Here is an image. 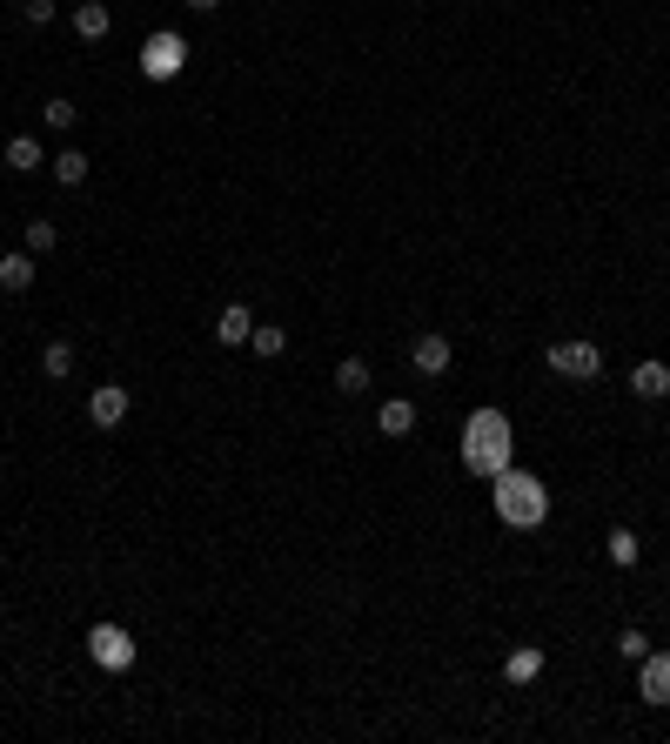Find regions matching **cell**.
Instances as JSON below:
<instances>
[{
  "instance_id": "5bb4252c",
  "label": "cell",
  "mask_w": 670,
  "mask_h": 744,
  "mask_svg": "<svg viewBox=\"0 0 670 744\" xmlns=\"http://www.w3.org/2000/svg\"><path fill=\"white\" fill-rule=\"evenodd\" d=\"M47 168H54V181H61V188H81V181H88V155H81V148H61Z\"/></svg>"
},
{
  "instance_id": "d6986e66",
  "label": "cell",
  "mask_w": 670,
  "mask_h": 744,
  "mask_svg": "<svg viewBox=\"0 0 670 744\" xmlns=\"http://www.w3.org/2000/svg\"><path fill=\"white\" fill-rule=\"evenodd\" d=\"M41 369L54 376V383H67V376H74V349H67V342H47V349H41Z\"/></svg>"
},
{
  "instance_id": "30bf717a",
  "label": "cell",
  "mask_w": 670,
  "mask_h": 744,
  "mask_svg": "<svg viewBox=\"0 0 670 744\" xmlns=\"http://www.w3.org/2000/svg\"><path fill=\"white\" fill-rule=\"evenodd\" d=\"M630 396L664 403V396H670V369H664V362H637V369H630Z\"/></svg>"
},
{
  "instance_id": "8fae6325",
  "label": "cell",
  "mask_w": 670,
  "mask_h": 744,
  "mask_svg": "<svg viewBox=\"0 0 670 744\" xmlns=\"http://www.w3.org/2000/svg\"><path fill=\"white\" fill-rule=\"evenodd\" d=\"M376 429L382 436H409V429H416V403H409V396H389V403L376 409Z\"/></svg>"
},
{
  "instance_id": "5b68a950",
  "label": "cell",
  "mask_w": 670,
  "mask_h": 744,
  "mask_svg": "<svg viewBox=\"0 0 670 744\" xmlns=\"http://www.w3.org/2000/svg\"><path fill=\"white\" fill-rule=\"evenodd\" d=\"M88 657L101 664V671H128V664H134V637L121 631V624H94V631H88Z\"/></svg>"
},
{
  "instance_id": "3957f363",
  "label": "cell",
  "mask_w": 670,
  "mask_h": 744,
  "mask_svg": "<svg viewBox=\"0 0 670 744\" xmlns=\"http://www.w3.org/2000/svg\"><path fill=\"white\" fill-rule=\"evenodd\" d=\"M550 376H563V383H597L603 376V349L597 342H550Z\"/></svg>"
},
{
  "instance_id": "44dd1931",
  "label": "cell",
  "mask_w": 670,
  "mask_h": 744,
  "mask_svg": "<svg viewBox=\"0 0 670 744\" xmlns=\"http://www.w3.org/2000/svg\"><path fill=\"white\" fill-rule=\"evenodd\" d=\"M610 564H637V530H610Z\"/></svg>"
},
{
  "instance_id": "ac0fdd59",
  "label": "cell",
  "mask_w": 670,
  "mask_h": 744,
  "mask_svg": "<svg viewBox=\"0 0 670 744\" xmlns=\"http://www.w3.org/2000/svg\"><path fill=\"white\" fill-rule=\"evenodd\" d=\"M7 168H14V175L41 168V141H34V135H14V141H7Z\"/></svg>"
},
{
  "instance_id": "e0dca14e",
  "label": "cell",
  "mask_w": 670,
  "mask_h": 744,
  "mask_svg": "<svg viewBox=\"0 0 670 744\" xmlns=\"http://www.w3.org/2000/svg\"><path fill=\"white\" fill-rule=\"evenodd\" d=\"M536 671H543V651H536V644H523V651H510V664H503V677H510V684H530Z\"/></svg>"
},
{
  "instance_id": "9a60e30c",
  "label": "cell",
  "mask_w": 670,
  "mask_h": 744,
  "mask_svg": "<svg viewBox=\"0 0 670 744\" xmlns=\"http://www.w3.org/2000/svg\"><path fill=\"white\" fill-rule=\"evenodd\" d=\"M335 389H342V396H362V389H369V362L342 356V362H335Z\"/></svg>"
},
{
  "instance_id": "ba28073f",
  "label": "cell",
  "mask_w": 670,
  "mask_h": 744,
  "mask_svg": "<svg viewBox=\"0 0 670 744\" xmlns=\"http://www.w3.org/2000/svg\"><path fill=\"white\" fill-rule=\"evenodd\" d=\"M409 362H416V376H429V383H443V376H449V362H456V349H449V336H416Z\"/></svg>"
},
{
  "instance_id": "cb8c5ba5",
  "label": "cell",
  "mask_w": 670,
  "mask_h": 744,
  "mask_svg": "<svg viewBox=\"0 0 670 744\" xmlns=\"http://www.w3.org/2000/svg\"><path fill=\"white\" fill-rule=\"evenodd\" d=\"M21 14H27V21H34V27H47V21H54V0H27Z\"/></svg>"
},
{
  "instance_id": "7a4b0ae2",
  "label": "cell",
  "mask_w": 670,
  "mask_h": 744,
  "mask_svg": "<svg viewBox=\"0 0 670 744\" xmlns=\"http://www.w3.org/2000/svg\"><path fill=\"white\" fill-rule=\"evenodd\" d=\"M490 503H496V517L510 523V530H536V523H550V483L530 470H496L490 476Z\"/></svg>"
},
{
  "instance_id": "7402d4cb",
  "label": "cell",
  "mask_w": 670,
  "mask_h": 744,
  "mask_svg": "<svg viewBox=\"0 0 670 744\" xmlns=\"http://www.w3.org/2000/svg\"><path fill=\"white\" fill-rule=\"evenodd\" d=\"M54 242H61V228H54V222H27V255H47Z\"/></svg>"
},
{
  "instance_id": "7c38bea8",
  "label": "cell",
  "mask_w": 670,
  "mask_h": 744,
  "mask_svg": "<svg viewBox=\"0 0 670 744\" xmlns=\"http://www.w3.org/2000/svg\"><path fill=\"white\" fill-rule=\"evenodd\" d=\"M108 27H114V14L101 0H81V7H74V34H81V41H101Z\"/></svg>"
},
{
  "instance_id": "8992f818",
  "label": "cell",
  "mask_w": 670,
  "mask_h": 744,
  "mask_svg": "<svg viewBox=\"0 0 670 744\" xmlns=\"http://www.w3.org/2000/svg\"><path fill=\"white\" fill-rule=\"evenodd\" d=\"M637 698L657 704V711H670V651L637 657Z\"/></svg>"
},
{
  "instance_id": "4fadbf2b",
  "label": "cell",
  "mask_w": 670,
  "mask_h": 744,
  "mask_svg": "<svg viewBox=\"0 0 670 744\" xmlns=\"http://www.w3.org/2000/svg\"><path fill=\"white\" fill-rule=\"evenodd\" d=\"M0 289L7 295L34 289V255H0Z\"/></svg>"
},
{
  "instance_id": "52a82bcc",
  "label": "cell",
  "mask_w": 670,
  "mask_h": 744,
  "mask_svg": "<svg viewBox=\"0 0 670 744\" xmlns=\"http://www.w3.org/2000/svg\"><path fill=\"white\" fill-rule=\"evenodd\" d=\"M128 389H121V383H101V389H94V396H88V423L94 429H121V423H128Z\"/></svg>"
},
{
  "instance_id": "603a6c76",
  "label": "cell",
  "mask_w": 670,
  "mask_h": 744,
  "mask_svg": "<svg viewBox=\"0 0 670 744\" xmlns=\"http://www.w3.org/2000/svg\"><path fill=\"white\" fill-rule=\"evenodd\" d=\"M617 651H624L630 664H637V657H650V631H637V624H630V631L617 637Z\"/></svg>"
},
{
  "instance_id": "ffe728a7",
  "label": "cell",
  "mask_w": 670,
  "mask_h": 744,
  "mask_svg": "<svg viewBox=\"0 0 670 744\" xmlns=\"http://www.w3.org/2000/svg\"><path fill=\"white\" fill-rule=\"evenodd\" d=\"M74 114H81V108H74L67 94H54V101H47V108H41V121H47V128H61V135H67V128H74Z\"/></svg>"
},
{
  "instance_id": "d4e9b609",
  "label": "cell",
  "mask_w": 670,
  "mask_h": 744,
  "mask_svg": "<svg viewBox=\"0 0 670 744\" xmlns=\"http://www.w3.org/2000/svg\"><path fill=\"white\" fill-rule=\"evenodd\" d=\"M188 7H195V14H215V7H222V0H188Z\"/></svg>"
},
{
  "instance_id": "277c9868",
  "label": "cell",
  "mask_w": 670,
  "mask_h": 744,
  "mask_svg": "<svg viewBox=\"0 0 670 744\" xmlns=\"http://www.w3.org/2000/svg\"><path fill=\"white\" fill-rule=\"evenodd\" d=\"M181 68H188V41H181L175 27H161V34L141 41V74H148V81H175Z\"/></svg>"
},
{
  "instance_id": "484cf974",
  "label": "cell",
  "mask_w": 670,
  "mask_h": 744,
  "mask_svg": "<svg viewBox=\"0 0 670 744\" xmlns=\"http://www.w3.org/2000/svg\"><path fill=\"white\" fill-rule=\"evenodd\" d=\"M0 564H7V557H0Z\"/></svg>"
},
{
  "instance_id": "9c48e42d",
  "label": "cell",
  "mask_w": 670,
  "mask_h": 744,
  "mask_svg": "<svg viewBox=\"0 0 670 744\" xmlns=\"http://www.w3.org/2000/svg\"><path fill=\"white\" fill-rule=\"evenodd\" d=\"M248 336H255V316H248L242 302H228L222 316H215V342H222V349H242Z\"/></svg>"
},
{
  "instance_id": "2e32d148",
  "label": "cell",
  "mask_w": 670,
  "mask_h": 744,
  "mask_svg": "<svg viewBox=\"0 0 670 744\" xmlns=\"http://www.w3.org/2000/svg\"><path fill=\"white\" fill-rule=\"evenodd\" d=\"M248 349H255V356H282V349H289V336H282V322H255V336H248Z\"/></svg>"
},
{
  "instance_id": "6da1fadb",
  "label": "cell",
  "mask_w": 670,
  "mask_h": 744,
  "mask_svg": "<svg viewBox=\"0 0 670 744\" xmlns=\"http://www.w3.org/2000/svg\"><path fill=\"white\" fill-rule=\"evenodd\" d=\"M510 463H516V429H510V416H503V409H476V416L463 423V470L490 483V476L510 470Z\"/></svg>"
}]
</instances>
